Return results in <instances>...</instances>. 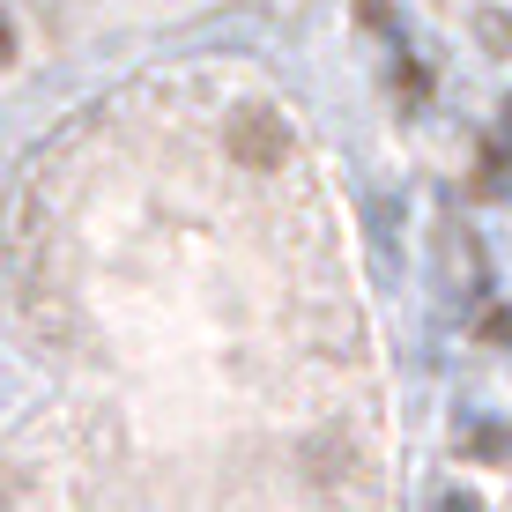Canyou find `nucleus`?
<instances>
[{"mask_svg": "<svg viewBox=\"0 0 512 512\" xmlns=\"http://www.w3.org/2000/svg\"><path fill=\"white\" fill-rule=\"evenodd\" d=\"M282 141H290V134H282L275 112H260V104H238V112H231V156H238V164H260V171L282 164Z\"/></svg>", "mask_w": 512, "mask_h": 512, "instance_id": "obj_1", "label": "nucleus"}, {"mask_svg": "<svg viewBox=\"0 0 512 512\" xmlns=\"http://www.w3.org/2000/svg\"><path fill=\"white\" fill-rule=\"evenodd\" d=\"M438 512H483V505H475L468 490H446V498H438Z\"/></svg>", "mask_w": 512, "mask_h": 512, "instance_id": "obj_2", "label": "nucleus"}, {"mask_svg": "<svg viewBox=\"0 0 512 512\" xmlns=\"http://www.w3.org/2000/svg\"><path fill=\"white\" fill-rule=\"evenodd\" d=\"M8 52H15V38H8V23H0V60H8Z\"/></svg>", "mask_w": 512, "mask_h": 512, "instance_id": "obj_3", "label": "nucleus"}]
</instances>
